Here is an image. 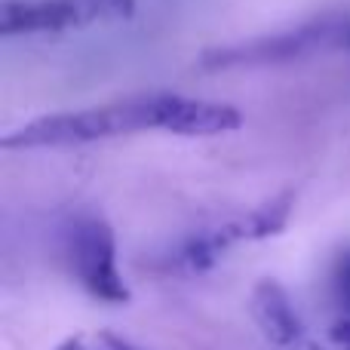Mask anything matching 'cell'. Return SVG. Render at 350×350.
I'll use <instances>...</instances> for the list:
<instances>
[{
  "label": "cell",
  "instance_id": "3",
  "mask_svg": "<svg viewBox=\"0 0 350 350\" xmlns=\"http://www.w3.org/2000/svg\"><path fill=\"white\" fill-rule=\"evenodd\" d=\"M65 252L77 283L105 304H126L129 286L117 267L114 230L98 215H77L65 228Z\"/></svg>",
  "mask_w": 350,
  "mask_h": 350
},
{
  "label": "cell",
  "instance_id": "4",
  "mask_svg": "<svg viewBox=\"0 0 350 350\" xmlns=\"http://www.w3.org/2000/svg\"><path fill=\"white\" fill-rule=\"evenodd\" d=\"M129 12H133V0H6L0 31L6 37L68 31L126 18Z\"/></svg>",
  "mask_w": 350,
  "mask_h": 350
},
{
  "label": "cell",
  "instance_id": "6",
  "mask_svg": "<svg viewBox=\"0 0 350 350\" xmlns=\"http://www.w3.org/2000/svg\"><path fill=\"white\" fill-rule=\"evenodd\" d=\"M252 317L258 323L261 335L271 341L273 347H298L304 338V326L298 317L295 304H292L289 292L277 283V280H261L252 289Z\"/></svg>",
  "mask_w": 350,
  "mask_h": 350
},
{
  "label": "cell",
  "instance_id": "7",
  "mask_svg": "<svg viewBox=\"0 0 350 350\" xmlns=\"http://www.w3.org/2000/svg\"><path fill=\"white\" fill-rule=\"evenodd\" d=\"M329 295L332 304L345 314V320H350V246L341 249L338 258L332 261V271H329Z\"/></svg>",
  "mask_w": 350,
  "mask_h": 350
},
{
  "label": "cell",
  "instance_id": "1",
  "mask_svg": "<svg viewBox=\"0 0 350 350\" xmlns=\"http://www.w3.org/2000/svg\"><path fill=\"white\" fill-rule=\"evenodd\" d=\"M160 126V96H133L123 102H111L102 108H80L46 114L3 135L0 145L6 151H31V148H74L90 142L114 139V135L145 133Z\"/></svg>",
  "mask_w": 350,
  "mask_h": 350
},
{
  "label": "cell",
  "instance_id": "9",
  "mask_svg": "<svg viewBox=\"0 0 350 350\" xmlns=\"http://www.w3.org/2000/svg\"><path fill=\"white\" fill-rule=\"evenodd\" d=\"M332 335H335V341H338V345H345L350 350V320H341L338 326L332 329Z\"/></svg>",
  "mask_w": 350,
  "mask_h": 350
},
{
  "label": "cell",
  "instance_id": "5",
  "mask_svg": "<svg viewBox=\"0 0 350 350\" xmlns=\"http://www.w3.org/2000/svg\"><path fill=\"white\" fill-rule=\"evenodd\" d=\"M243 126V114L230 105L200 102L178 92H163L160 105V129L175 135H221Z\"/></svg>",
  "mask_w": 350,
  "mask_h": 350
},
{
  "label": "cell",
  "instance_id": "2",
  "mask_svg": "<svg viewBox=\"0 0 350 350\" xmlns=\"http://www.w3.org/2000/svg\"><path fill=\"white\" fill-rule=\"evenodd\" d=\"M329 53H350V12L310 18V22L295 25V28L255 37V40L230 43V46H212L209 53L200 55V68H206V71L265 68Z\"/></svg>",
  "mask_w": 350,
  "mask_h": 350
},
{
  "label": "cell",
  "instance_id": "8",
  "mask_svg": "<svg viewBox=\"0 0 350 350\" xmlns=\"http://www.w3.org/2000/svg\"><path fill=\"white\" fill-rule=\"evenodd\" d=\"M55 350H142V347H135L133 341L120 338L114 332H80L65 338Z\"/></svg>",
  "mask_w": 350,
  "mask_h": 350
}]
</instances>
